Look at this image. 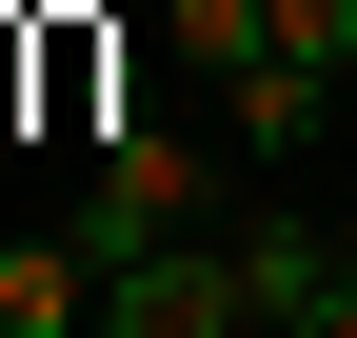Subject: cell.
<instances>
[{"mask_svg":"<svg viewBox=\"0 0 357 338\" xmlns=\"http://www.w3.org/2000/svg\"><path fill=\"white\" fill-rule=\"evenodd\" d=\"M238 338H298V318H238Z\"/></svg>","mask_w":357,"mask_h":338,"instance_id":"cell-6","label":"cell"},{"mask_svg":"<svg viewBox=\"0 0 357 338\" xmlns=\"http://www.w3.org/2000/svg\"><path fill=\"white\" fill-rule=\"evenodd\" d=\"M218 239H238V299H258V318H318V299H337V239L298 219V199H238Z\"/></svg>","mask_w":357,"mask_h":338,"instance_id":"cell-3","label":"cell"},{"mask_svg":"<svg viewBox=\"0 0 357 338\" xmlns=\"http://www.w3.org/2000/svg\"><path fill=\"white\" fill-rule=\"evenodd\" d=\"M278 40H298L318 80H357V0H278Z\"/></svg>","mask_w":357,"mask_h":338,"instance_id":"cell-5","label":"cell"},{"mask_svg":"<svg viewBox=\"0 0 357 338\" xmlns=\"http://www.w3.org/2000/svg\"><path fill=\"white\" fill-rule=\"evenodd\" d=\"M258 299H238V239H139V259H100V338H238Z\"/></svg>","mask_w":357,"mask_h":338,"instance_id":"cell-2","label":"cell"},{"mask_svg":"<svg viewBox=\"0 0 357 338\" xmlns=\"http://www.w3.org/2000/svg\"><path fill=\"white\" fill-rule=\"evenodd\" d=\"M199 219H218V159L119 100L100 119V179H79V259H139V239H199Z\"/></svg>","mask_w":357,"mask_h":338,"instance_id":"cell-1","label":"cell"},{"mask_svg":"<svg viewBox=\"0 0 357 338\" xmlns=\"http://www.w3.org/2000/svg\"><path fill=\"white\" fill-rule=\"evenodd\" d=\"M0 338H100V259H79V219H60V239H0Z\"/></svg>","mask_w":357,"mask_h":338,"instance_id":"cell-4","label":"cell"}]
</instances>
